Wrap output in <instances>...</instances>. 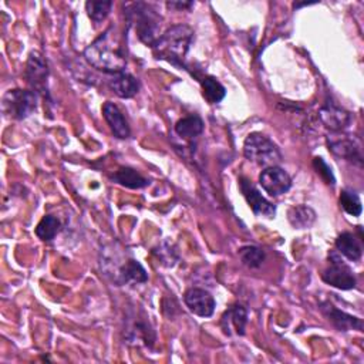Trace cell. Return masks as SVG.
<instances>
[{"label": "cell", "mask_w": 364, "mask_h": 364, "mask_svg": "<svg viewBox=\"0 0 364 364\" xmlns=\"http://www.w3.org/2000/svg\"><path fill=\"white\" fill-rule=\"evenodd\" d=\"M84 58L91 67L111 75L124 71L127 65L125 43L117 27L109 26L97 37L84 50Z\"/></svg>", "instance_id": "obj_1"}, {"label": "cell", "mask_w": 364, "mask_h": 364, "mask_svg": "<svg viewBox=\"0 0 364 364\" xmlns=\"http://www.w3.org/2000/svg\"><path fill=\"white\" fill-rule=\"evenodd\" d=\"M193 38V30L186 24H176L161 34L152 46L156 58L181 65Z\"/></svg>", "instance_id": "obj_2"}, {"label": "cell", "mask_w": 364, "mask_h": 364, "mask_svg": "<svg viewBox=\"0 0 364 364\" xmlns=\"http://www.w3.org/2000/svg\"><path fill=\"white\" fill-rule=\"evenodd\" d=\"M127 20L134 26L138 38L152 47L156 41L162 17L146 3H132L127 7Z\"/></svg>", "instance_id": "obj_3"}, {"label": "cell", "mask_w": 364, "mask_h": 364, "mask_svg": "<svg viewBox=\"0 0 364 364\" xmlns=\"http://www.w3.org/2000/svg\"><path fill=\"white\" fill-rule=\"evenodd\" d=\"M243 155L250 162L263 168L277 165L282 161L279 146L264 134L252 132L243 142Z\"/></svg>", "instance_id": "obj_4"}, {"label": "cell", "mask_w": 364, "mask_h": 364, "mask_svg": "<svg viewBox=\"0 0 364 364\" xmlns=\"http://www.w3.org/2000/svg\"><path fill=\"white\" fill-rule=\"evenodd\" d=\"M3 112L13 119H24L37 108V92L31 90L14 88L3 95Z\"/></svg>", "instance_id": "obj_5"}, {"label": "cell", "mask_w": 364, "mask_h": 364, "mask_svg": "<svg viewBox=\"0 0 364 364\" xmlns=\"http://www.w3.org/2000/svg\"><path fill=\"white\" fill-rule=\"evenodd\" d=\"M321 279L324 283L340 290H350L355 287V276L353 274V270L337 253H331L328 256V266L323 270Z\"/></svg>", "instance_id": "obj_6"}, {"label": "cell", "mask_w": 364, "mask_h": 364, "mask_svg": "<svg viewBox=\"0 0 364 364\" xmlns=\"http://www.w3.org/2000/svg\"><path fill=\"white\" fill-rule=\"evenodd\" d=\"M259 183L266 193L276 198L286 193L291 188V178L283 168L273 165L260 172Z\"/></svg>", "instance_id": "obj_7"}, {"label": "cell", "mask_w": 364, "mask_h": 364, "mask_svg": "<svg viewBox=\"0 0 364 364\" xmlns=\"http://www.w3.org/2000/svg\"><path fill=\"white\" fill-rule=\"evenodd\" d=\"M239 186H240V191H242L247 205L250 206L252 212L256 216H263V218H269V219L274 218L276 206L272 202H269L250 181H247L246 178H240Z\"/></svg>", "instance_id": "obj_8"}, {"label": "cell", "mask_w": 364, "mask_h": 364, "mask_svg": "<svg viewBox=\"0 0 364 364\" xmlns=\"http://www.w3.org/2000/svg\"><path fill=\"white\" fill-rule=\"evenodd\" d=\"M26 78L27 82L31 85L33 91L47 92V78H48V68L43 58V55L37 51H31L26 64Z\"/></svg>", "instance_id": "obj_9"}, {"label": "cell", "mask_w": 364, "mask_h": 364, "mask_svg": "<svg viewBox=\"0 0 364 364\" xmlns=\"http://www.w3.org/2000/svg\"><path fill=\"white\" fill-rule=\"evenodd\" d=\"M328 149L338 158H343L348 162H353L358 166L363 165V152L361 144L357 138H351L348 135L330 138L328 139Z\"/></svg>", "instance_id": "obj_10"}, {"label": "cell", "mask_w": 364, "mask_h": 364, "mask_svg": "<svg viewBox=\"0 0 364 364\" xmlns=\"http://www.w3.org/2000/svg\"><path fill=\"white\" fill-rule=\"evenodd\" d=\"M183 303L198 317H210L215 311V299L213 296L198 287H191L183 294Z\"/></svg>", "instance_id": "obj_11"}, {"label": "cell", "mask_w": 364, "mask_h": 364, "mask_svg": "<svg viewBox=\"0 0 364 364\" xmlns=\"http://www.w3.org/2000/svg\"><path fill=\"white\" fill-rule=\"evenodd\" d=\"M321 313L327 317V320L340 331H348V330H363V320L351 316L337 307H334L330 303H323L320 304Z\"/></svg>", "instance_id": "obj_12"}, {"label": "cell", "mask_w": 364, "mask_h": 364, "mask_svg": "<svg viewBox=\"0 0 364 364\" xmlns=\"http://www.w3.org/2000/svg\"><path fill=\"white\" fill-rule=\"evenodd\" d=\"M318 117H320L321 122L324 124V127H327L328 129H331L334 132L343 131L344 128L348 127V124L351 121L350 112H347L346 109H343L341 107H338L333 102H326L320 108Z\"/></svg>", "instance_id": "obj_13"}, {"label": "cell", "mask_w": 364, "mask_h": 364, "mask_svg": "<svg viewBox=\"0 0 364 364\" xmlns=\"http://www.w3.org/2000/svg\"><path fill=\"white\" fill-rule=\"evenodd\" d=\"M148 280V274L146 270L144 269V266L132 259L128 257L125 259L118 269L115 270V276H114V282L117 284H127V283H145Z\"/></svg>", "instance_id": "obj_14"}, {"label": "cell", "mask_w": 364, "mask_h": 364, "mask_svg": "<svg viewBox=\"0 0 364 364\" xmlns=\"http://www.w3.org/2000/svg\"><path fill=\"white\" fill-rule=\"evenodd\" d=\"M102 115H104L111 132L114 134V136H117L119 139H125L131 135V129H129V125H128L124 114L114 102L108 101L102 105Z\"/></svg>", "instance_id": "obj_15"}, {"label": "cell", "mask_w": 364, "mask_h": 364, "mask_svg": "<svg viewBox=\"0 0 364 364\" xmlns=\"http://www.w3.org/2000/svg\"><path fill=\"white\" fill-rule=\"evenodd\" d=\"M246 323H247V311L243 306L240 304H235L232 307H229L222 318H220V326L225 334L230 336L232 330L239 334L243 336L245 330H246Z\"/></svg>", "instance_id": "obj_16"}, {"label": "cell", "mask_w": 364, "mask_h": 364, "mask_svg": "<svg viewBox=\"0 0 364 364\" xmlns=\"http://www.w3.org/2000/svg\"><path fill=\"white\" fill-rule=\"evenodd\" d=\"M108 85L119 98H131L139 90V84L136 78L124 71L112 74L108 81Z\"/></svg>", "instance_id": "obj_17"}, {"label": "cell", "mask_w": 364, "mask_h": 364, "mask_svg": "<svg viewBox=\"0 0 364 364\" xmlns=\"http://www.w3.org/2000/svg\"><path fill=\"white\" fill-rule=\"evenodd\" d=\"M336 247L340 255H343L346 259H348L351 262H357L361 259L363 247H361L358 239L350 232H343L337 236Z\"/></svg>", "instance_id": "obj_18"}, {"label": "cell", "mask_w": 364, "mask_h": 364, "mask_svg": "<svg viewBox=\"0 0 364 364\" xmlns=\"http://www.w3.org/2000/svg\"><path fill=\"white\" fill-rule=\"evenodd\" d=\"M111 179L121 185V186H125V188H129V189H141V188H145L149 181L146 178H144L138 171L132 169V168H128V166H122V168H118L112 175H111Z\"/></svg>", "instance_id": "obj_19"}, {"label": "cell", "mask_w": 364, "mask_h": 364, "mask_svg": "<svg viewBox=\"0 0 364 364\" xmlns=\"http://www.w3.org/2000/svg\"><path fill=\"white\" fill-rule=\"evenodd\" d=\"M287 220L294 229H307L316 220V212L307 205H294L287 210Z\"/></svg>", "instance_id": "obj_20"}, {"label": "cell", "mask_w": 364, "mask_h": 364, "mask_svg": "<svg viewBox=\"0 0 364 364\" xmlns=\"http://www.w3.org/2000/svg\"><path fill=\"white\" fill-rule=\"evenodd\" d=\"M203 131V121L198 115H188L175 124V132L183 139H193Z\"/></svg>", "instance_id": "obj_21"}, {"label": "cell", "mask_w": 364, "mask_h": 364, "mask_svg": "<svg viewBox=\"0 0 364 364\" xmlns=\"http://www.w3.org/2000/svg\"><path fill=\"white\" fill-rule=\"evenodd\" d=\"M200 85H202V94L203 97L210 102V104H218L220 102L225 95H226V90L225 87L212 75H205L200 80Z\"/></svg>", "instance_id": "obj_22"}, {"label": "cell", "mask_w": 364, "mask_h": 364, "mask_svg": "<svg viewBox=\"0 0 364 364\" xmlns=\"http://www.w3.org/2000/svg\"><path fill=\"white\" fill-rule=\"evenodd\" d=\"M60 229H61L60 220L55 216L46 215L36 226V235L38 239H41L44 242H50L55 237V235L60 232Z\"/></svg>", "instance_id": "obj_23"}, {"label": "cell", "mask_w": 364, "mask_h": 364, "mask_svg": "<svg viewBox=\"0 0 364 364\" xmlns=\"http://www.w3.org/2000/svg\"><path fill=\"white\" fill-rule=\"evenodd\" d=\"M239 257L249 269H257L264 260V252L257 246H243L239 249Z\"/></svg>", "instance_id": "obj_24"}, {"label": "cell", "mask_w": 364, "mask_h": 364, "mask_svg": "<svg viewBox=\"0 0 364 364\" xmlns=\"http://www.w3.org/2000/svg\"><path fill=\"white\" fill-rule=\"evenodd\" d=\"M340 206L344 209L346 213L351 216H360L363 206L358 195L350 189H343L340 193Z\"/></svg>", "instance_id": "obj_25"}, {"label": "cell", "mask_w": 364, "mask_h": 364, "mask_svg": "<svg viewBox=\"0 0 364 364\" xmlns=\"http://www.w3.org/2000/svg\"><path fill=\"white\" fill-rule=\"evenodd\" d=\"M112 9V1H87L85 10L88 17L95 23H101L107 18Z\"/></svg>", "instance_id": "obj_26"}, {"label": "cell", "mask_w": 364, "mask_h": 364, "mask_svg": "<svg viewBox=\"0 0 364 364\" xmlns=\"http://www.w3.org/2000/svg\"><path fill=\"white\" fill-rule=\"evenodd\" d=\"M313 168H314V171L321 176V179L327 183V185H334L336 183V178H334V175H333V172H331V168L326 164V161L323 159V158H320V156H316L314 159H313Z\"/></svg>", "instance_id": "obj_27"}, {"label": "cell", "mask_w": 364, "mask_h": 364, "mask_svg": "<svg viewBox=\"0 0 364 364\" xmlns=\"http://www.w3.org/2000/svg\"><path fill=\"white\" fill-rule=\"evenodd\" d=\"M159 249H161V250H155V253H158V257L162 260V263H164L165 266H173V264L176 263V260H178L176 253H175L173 250H171L169 247L164 249V247L161 246Z\"/></svg>", "instance_id": "obj_28"}, {"label": "cell", "mask_w": 364, "mask_h": 364, "mask_svg": "<svg viewBox=\"0 0 364 364\" xmlns=\"http://www.w3.org/2000/svg\"><path fill=\"white\" fill-rule=\"evenodd\" d=\"M166 6L169 9H181V10H183V9L192 7L193 3H191V1H169V3H166Z\"/></svg>", "instance_id": "obj_29"}]
</instances>
